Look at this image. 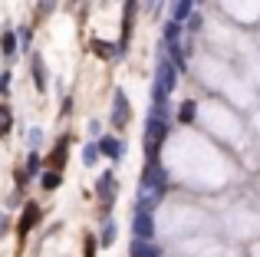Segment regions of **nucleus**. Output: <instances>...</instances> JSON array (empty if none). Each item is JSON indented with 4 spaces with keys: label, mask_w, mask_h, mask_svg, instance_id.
<instances>
[{
    "label": "nucleus",
    "mask_w": 260,
    "mask_h": 257,
    "mask_svg": "<svg viewBox=\"0 0 260 257\" xmlns=\"http://www.w3.org/2000/svg\"><path fill=\"white\" fill-rule=\"evenodd\" d=\"M40 221V208L37 205H30L23 211V218H20V234H26V231H33V224Z\"/></svg>",
    "instance_id": "nucleus-1"
},
{
    "label": "nucleus",
    "mask_w": 260,
    "mask_h": 257,
    "mask_svg": "<svg viewBox=\"0 0 260 257\" xmlns=\"http://www.w3.org/2000/svg\"><path fill=\"white\" fill-rule=\"evenodd\" d=\"M59 185V172H50L46 175V188H56Z\"/></svg>",
    "instance_id": "nucleus-2"
},
{
    "label": "nucleus",
    "mask_w": 260,
    "mask_h": 257,
    "mask_svg": "<svg viewBox=\"0 0 260 257\" xmlns=\"http://www.w3.org/2000/svg\"><path fill=\"white\" fill-rule=\"evenodd\" d=\"M86 257H95V241L86 238Z\"/></svg>",
    "instance_id": "nucleus-3"
}]
</instances>
